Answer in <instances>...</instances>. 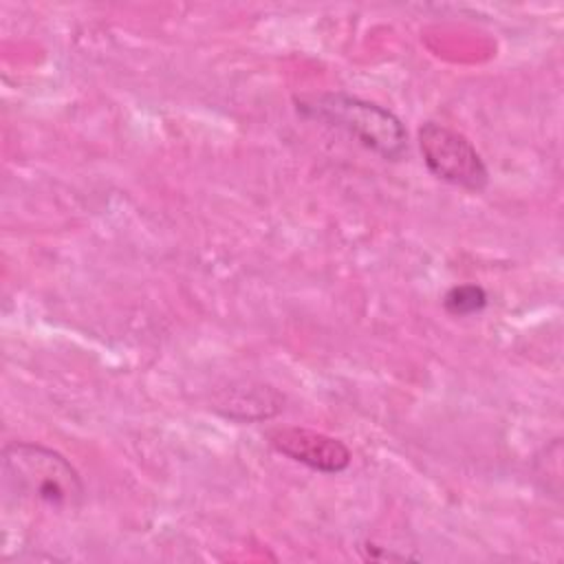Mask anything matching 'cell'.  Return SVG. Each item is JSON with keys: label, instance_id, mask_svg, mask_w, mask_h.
I'll return each mask as SVG.
<instances>
[{"label": "cell", "instance_id": "obj_5", "mask_svg": "<svg viewBox=\"0 0 564 564\" xmlns=\"http://www.w3.org/2000/svg\"><path fill=\"white\" fill-rule=\"evenodd\" d=\"M489 304V295L480 284H454L443 295V308L452 317H469Z\"/></svg>", "mask_w": 564, "mask_h": 564}, {"label": "cell", "instance_id": "obj_3", "mask_svg": "<svg viewBox=\"0 0 564 564\" xmlns=\"http://www.w3.org/2000/svg\"><path fill=\"white\" fill-rule=\"evenodd\" d=\"M416 139L425 167L438 181L474 194L489 185V167L463 132L441 121H425Z\"/></svg>", "mask_w": 564, "mask_h": 564}, {"label": "cell", "instance_id": "obj_1", "mask_svg": "<svg viewBox=\"0 0 564 564\" xmlns=\"http://www.w3.org/2000/svg\"><path fill=\"white\" fill-rule=\"evenodd\" d=\"M293 104L300 117L341 130L386 161H399L408 154L410 141L403 121L375 101L341 90H326L295 95Z\"/></svg>", "mask_w": 564, "mask_h": 564}, {"label": "cell", "instance_id": "obj_4", "mask_svg": "<svg viewBox=\"0 0 564 564\" xmlns=\"http://www.w3.org/2000/svg\"><path fill=\"white\" fill-rule=\"evenodd\" d=\"M267 438L278 454L313 471L339 474L348 469L352 460V454L344 441L308 427H275L267 434Z\"/></svg>", "mask_w": 564, "mask_h": 564}, {"label": "cell", "instance_id": "obj_2", "mask_svg": "<svg viewBox=\"0 0 564 564\" xmlns=\"http://www.w3.org/2000/svg\"><path fill=\"white\" fill-rule=\"evenodd\" d=\"M2 480L4 489L18 500L57 511L77 509L86 496L84 480L66 456L26 441L2 447Z\"/></svg>", "mask_w": 564, "mask_h": 564}]
</instances>
